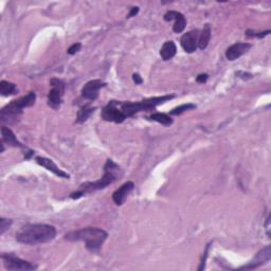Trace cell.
<instances>
[{
    "label": "cell",
    "mask_w": 271,
    "mask_h": 271,
    "mask_svg": "<svg viewBox=\"0 0 271 271\" xmlns=\"http://www.w3.org/2000/svg\"><path fill=\"white\" fill-rule=\"evenodd\" d=\"M56 237V229L47 223H28L16 233V240L23 245L50 243Z\"/></svg>",
    "instance_id": "6da1fadb"
},
{
    "label": "cell",
    "mask_w": 271,
    "mask_h": 271,
    "mask_svg": "<svg viewBox=\"0 0 271 271\" xmlns=\"http://www.w3.org/2000/svg\"><path fill=\"white\" fill-rule=\"evenodd\" d=\"M122 175L123 172L121 168L111 160V159H107V161H106L104 166L103 177L94 182H85V184L81 185L79 190L72 193L71 195H70V197L72 199H79L82 196H84L85 194L103 190V188L107 187L109 185H113L118 179H120L122 177Z\"/></svg>",
    "instance_id": "7a4b0ae2"
},
{
    "label": "cell",
    "mask_w": 271,
    "mask_h": 271,
    "mask_svg": "<svg viewBox=\"0 0 271 271\" xmlns=\"http://www.w3.org/2000/svg\"><path fill=\"white\" fill-rule=\"evenodd\" d=\"M107 237L108 233L100 228H84L65 235V238L70 241H84L87 250L90 252H98Z\"/></svg>",
    "instance_id": "3957f363"
},
{
    "label": "cell",
    "mask_w": 271,
    "mask_h": 271,
    "mask_svg": "<svg viewBox=\"0 0 271 271\" xmlns=\"http://www.w3.org/2000/svg\"><path fill=\"white\" fill-rule=\"evenodd\" d=\"M35 101H36V93L34 91L29 92L27 96L22 98L13 100L0 111V121L2 123H8V124H14L18 120L19 116L22 115V109L32 107Z\"/></svg>",
    "instance_id": "277c9868"
},
{
    "label": "cell",
    "mask_w": 271,
    "mask_h": 271,
    "mask_svg": "<svg viewBox=\"0 0 271 271\" xmlns=\"http://www.w3.org/2000/svg\"><path fill=\"white\" fill-rule=\"evenodd\" d=\"M174 98H175L174 94H170V96L169 94V96L144 99L142 101H138V102L117 101V104L123 116L125 117V119H127V118H131L136 114L140 113V111H151L152 109H155L158 105L166 103Z\"/></svg>",
    "instance_id": "5b68a950"
},
{
    "label": "cell",
    "mask_w": 271,
    "mask_h": 271,
    "mask_svg": "<svg viewBox=\"0 0 271 271\" xmlns=\"http://www.w3.org/2000/svg\"><path fill=\"white\" fill-rule=\"evenodd\" d=\"M50 86L52 89L49 91L48 94V105L52 109H58L61 107L63 103V98L65 94V85L64 81L60 79H51L50 80Z\"/></svg>",
    "instance_id": "8992f818"
},
{
    "label": "cell",
    "mask_w": 271,
    "mask_h": 271,
    "mask_svg": "<svg viewBox=\"0 0 271 271\" xmlns=\"http://www.w3.org/2000/svg\"><path fill=\"white\" fill-rule=\"evenodd\" d=\"M1 260L3 262L4 268L7 270L31 271L37 268L36 265L22 260L20 257H17L14 254H9V253H3L1 255Z\"/></svg>",
    "instance_id": "52a82bcc"
},
{
    "label": "cell",
    "mask_w": 271,
    "mask_h": 271,
    "mask_svg": "<svg viewBox=\"0 0 271 271\" xmlns=\"http://www.w3.org/2000/svg\"><path fill=\"white\" fill-rule=\"evenodd\" d=\"M101 118L104 121L107 122H114V123H123L126 119L123 116L121 110L118 107L117 101H109V103L104 106L101 111Z\"/></svg>",
    "instance_id": "ba28073f"
},
{
    "label": "cell",
    "mask_w": 271,
    "mask_h": 271,
    "mask_svg": "<svg viewBox=\"0 0 271 271\" xmlns=\"http://www.w3.org/2000/svg\"><path fill=\"white\" fill-rule=\"evenodd\" d=\"M271 258V247L268 245L265 247V248L261 249L258 251L256 254L254 255V257L247 264L241 266L239 269L240 270H252V269H256L257 267L262 266V265L266 264L270 261Z\"/></svg>",
    "instance_id": "9c48e42d"
},
{
    "label": "cell",
    "mask_w": 271,
    "mask_h": 271,
    "mask_svg": "<svg viewBox=\"0 0 271 271\" xmlns=\"http://www.w3.org/2000/svg\"><path fill=\"white\" fill-rule=\"evenodd\" d=\"M106 86V83H104L101 80H91L84 85L82 88V97L88 101H96L99 98V91L102 89L103 87Z\"/></svg>",
    "instance_id": "30bf717a"
},
{
    "label": "cell",
    "mask_w": 271,
    "mask_h": 271,
    "mask_svg": "<svg viewBox=\"0 0 271 271\" xmlns=\"http://www.w3.org/2000/svg\"><path fill=\"white\" fill-rule=\"evenodd\" d=\"M198 37H199L198 30H193L182 35V37L180 39V44L186 53H193L197 50Z\"/></svg>",
    "instance_id": "8fae6325"
},
{
    "label": "cell",
    "mask_w": 271,
    "mask_h": 271,
    "mask_svg": "<svg viewBox=\"0 0 271 271\" xmlns=\"http://www.w3.org/2000/svg\"><path fill=\"white\" fill-rule=\"evenodd\" d=\"M164 20L166 21L175 20V23L173 26V31L178 34L184 32L186 26V19L185 15L177 11H168L167 13L164 14Z\"/></svg>",
    "instance_id": "7c38bea8"
},
{
    "label": "cell",
    "mask_w": 271,
    "mask_h": 271,
    "mask_svg": "<svg viewBox=\"0 0 271 271\" xmlns=\"http://www.w3.org/2000/svg\"><path fill=\"white\" fill-rule=\"evenodd\" d=\"M252 48V45L248 43H237L230 46L226 51V57L229 61H235L241 55L248 52Z\"/></svg>",
    "instance_id": "4fadbf2b"
},
{
    "label": "cell",
    "mask_w": 271,
    "mask_h": 271,
    "mask_svg": "<svg viewBox=\"0 0 271 271\" xmlns=\"http://www.w3.org/2000/svg\"><path fill=\"white\" fill-rule=\"evenodd\" d=\"M35 160H36V162L39 164V166H42L43 168L50 170V172H52L54 175L58 176V177L65 178V179H69L70 178L69 174H67L66 172H64L63 169H61L60 168H58L56 164L54 163V161H52L51 159L38 156V157L35 158Z\"/></svg>",
    "instance_id": "5bb4252c"
},
{
    "label": "cell",
    "mask_w": 271,
    "mask_h": 271,
    "mask_svg": "<svg viewBox=\"0 0 271 271\" xmlns=\"http://www.w3.org/2000/svg\"><path fill=\"white\" fill-rule=\"evenodd\" d=\"M135 187V184L133 181H127L125 184H123L119 188L114 192L113 194V200L117 205H122L124 203L128 194L131 193Z\"/></svg>",
    "instance_id": "9a60e30c"
},
{
    "label": "cell",
    "mask_w": 271,
    "mask_h": 271,
    "mask_svg": "<svg viewBox=\"0 0 271 271\" xmlns=\"http://www.w3.org/2000/svg\"><path fill=\"white\" fill-rule=\"evenodd\" d=\"M1 138H2V142L10 145V146L20 147V149H23V147H25V145H23L21 142H19V141L17 140L14 133L12 132L8 126H2L1 127Z\"/></svg>",
    "instance_id": "2e32d148"
},
{
    "label": "cell",
    "mask_w": 271,
    "mask_h": 271,
    "mask_svg": "<svg viewBox=\"0 0 271 271\" xmlns=\"http://www.w3.org/2000/svg\"><path fill=\"white\" fill-rule=\"evenodd\" d=\"M177 52V47H176L173 40H168L163 44L160 49V56L163 61H169L176 55Z\"/></svg>",
    "instance_id": "e0dca14e"
},
{
    "label": "cell",
    "mask_w": 271,
    "mask_h": 271,
    "mask_svg": "<svg viewBox=\"0 0 271 271\" xmlns=\"http://www.w3.org/2000/svg\"><path fill=\"white\" fill-rule=\"evenodd\" d=\"M210 39H211V28L209 25H205L203 29V31L199 34L198 48L200 50H204L208 47Z\"/></svg>",
    "instance_id": "ac0fdd59"
},
{
    "label": "cell",
    "mask_w": 271,
    "mask_h": 271,
    "mask_svg": "<svg viewBox=\"0 0 271 271\" xmlns=\"http://www.w3.org/2000/svg\"><path fill=\"white\" fill-rule=\"evenodd\" d=\"M18 93V89L14 83H11L8 81H1L0 82V94L2 97H10L15 96Z\"/></svg>",
    "instance_id": "d6986e66"
},
{
    "label": "cell",
    "mask_w": 271,
    "mask_h": 271,
    "mask_svg": "<svg viewBox=\"0 0 271 271\" xmlns=\"http://www.w3.org/2000/svg\"><path fill=\"white\" fill-rule=\"evenodd\" d=\"M94 107H91L90 105H84L83 107H81L78 116H76V123H79V124H82V123L86 122L88 119H89L90 116L94 113Z\"/></svg>",
    "instance_id": "ffe728a7"
},
{
    "label": "cell",
    "mask_w": 271,
    "mask_h": 271,
    "mask_svg": "<svg viewBox=\"0 0 271 271\" xmlns=\"http://www.w3.org/2000/svg\"><path fill=\"white\" fill-rule=\"evenodd\" d=\"M147 119L151 121H155L160 123V124L164 125V126H169L173 124V119L169 117V115L163 114V113H155L152 114L151 116L147 117Z\"/></svg>",
    "instance_id": "44dd1931"
},
{
    "label": "cell",
    "mask_w": 271,
    "mask_h": 271,
    "mask_svg": "<svg viewBox=\"0 0 271 271\" xmlns=\"http://www.w3.org/2000/svg\"><path fill=\"white\" fill-rule=\"evenodd\" d=\"M196 108V105L195 104H192V103H187V104H182L178 107L174 108L173 110L169 111V115L170 116H179L181 114L186 113L187 110H192V109H195Z\"/></svg>",
    "instance_id": "7402d4cb"
},
{
    "label": "cell",
    "mask_w": 271,
    "mask_h": 271,
    "mask_svg": "<svg viewBox=\"0 0 271 271\" xmlns=\"http://www.w3.org/2000/svg\"><path fill=\"white\" fill-rule=\"evenodd\" d=\"M271 33L270 30H267V31H265V32H255V31H253V30H247L245 32V35L247 37H256V38H264L265 36H267V35H269Z\"/></svg>",
    "instance_id": "603a6c76"
},
{
    "label": "cell",
    "mask_w": 271,
    "mask_h": 271,
    "mask_svg": "<svg viewBox=\"0 0 271 271\" xmlns=\"http://www.w3.org/2000/svg\"><path fill=\"white\" fill-rule=\"evenodd\" d=\"M13 220H8V219H2L0 220V234H3L5 232V230H8L9 227L12 225Z\"/></svg>",
    "instance_id": "cb8c5ba5"
},
{
    "label": "cell",
    "mask_w": 271,
    "mask_h": 271,
    "mask_svg": "<svg viewBox=\"0 0 271 271\" xmlns=\"http://www.w3.org/2000/svg\"><path fill=\"white\" fill-rule=\"evenodd\" d=\"M81 48H82V45L80 44V43H76V44H73L71 47H70V48L67 50V53L68 54H70V55H73V54H75L76 52H79L80 50H81Z\"/></svg>",
    "instance_id": "d4e9b609"
},
{
    "label": "cell",
    "mask_w": 271,
    "mask_h": 271,
    "mask_svg": "<svg viewBox=\"0 0 271 271\" xmlns=\"http://www.w3.org/2000/svg\"><path fill=\"white\" fill-rule=\"evenodd\" d=\"M209 79V75L207 73H203V74H199L197 78H196V82L199 84H203L205 82L208 81Z\"/></svg>",
    "instance_id": "484cf974"
},
{
    "label": "cell",
    "mask_w": 271,
    "mask_h": 271,
    "mask_svg": "<svg viewBox=\"0 0 271 271\" xmlns=\"http://www.w3.org/2000/svg\"><path fill=\"white\" fill-rule=\"evenodd\" d=\"M237 75L238 76V78L243 79V80L252 79V74H251V73H245V72H243V71H238V72H237Z\"/></svg>",
    "instance_id": "4316f807"
},
{
    "label": "cell",
    "mask_w": 271,
    "mask_h": 271,
    "mask_svg": "<svg viewBox=\"0 0 271 271\" xmlns=\"http://www.w3.org/2000/svg\"><path fill=\"white\" fill-rule=\"evenodd\" d=\"M133 80H134V82L136 83V85H141V84L143 83L142 78H141V76L138 73H134L133 74Z\"/></svg>",
    "instance_id": "83f0119b"
},
{
    "label": "cell",
    "mask_w": 271,
    "mask_h": 271,
    "mask_svg": "<svg viewBox=\"0 0 271 271\" xmlns=\"http://www.w3.org/2000/svg\"><path fill=\"white\" fill-rule=\"evenodd\" d=\"M138 12H139V8H138V7H134V8H132L131 13L128 14L127 18H131V17H133V16H135V15H137V14H138Z\"/></svg>",
    "instance_id": "f1b7e54d"
},
{
    "label": "cell",
    "mask_w": 271,
    "mask_h": 271,
    "mask_svg": "<svg viewBox=\"0 0 271 271\" xmlns=\"http://www.w3.org/2000/svg\"><path fill=\"white\" fill-rule=\"evenodd\" d=\"M265 227H266V231H267V235L270 237V216L267 217L266 220V223H265Z\"/></svg>",
    "instance_id": "f546056e"
}]
</instances>
